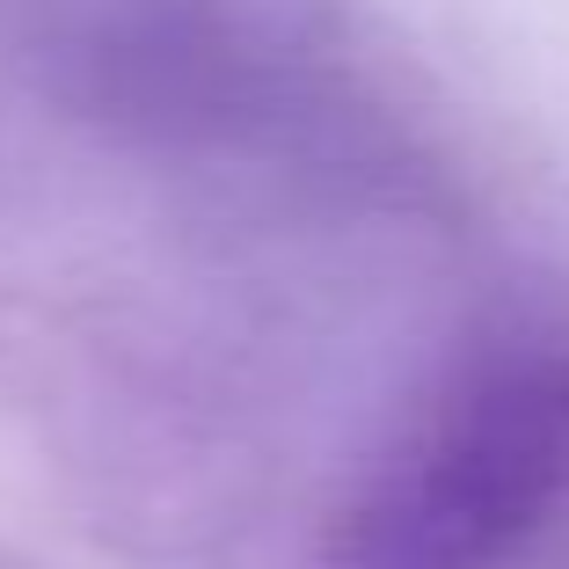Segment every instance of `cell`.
<instances>
[{"mask_svg": "<svg viewBox=\"0 0 569 569\" xmlns=\"http://www.w3.org/2000/svg\"><path fill=\"white\" fill-rule=\"evenodd\" d=\"M569 526V351L519 343L423 409L321 569H533Z\"/></svg>", "mask_w": 569, "mask_h": 569, "instance_id": "1", "label": "cell"}]
</instances>
